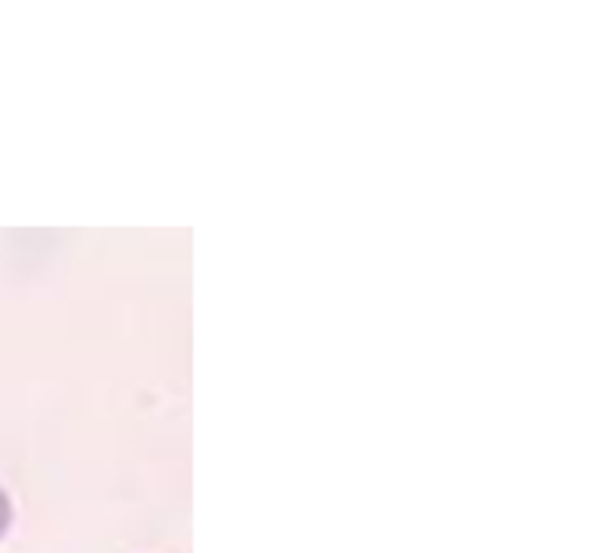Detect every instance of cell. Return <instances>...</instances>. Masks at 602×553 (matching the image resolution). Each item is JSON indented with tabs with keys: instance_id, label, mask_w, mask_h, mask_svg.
<instances>
[{
	"instance_id": "obj_1",
	"label": "cell",
	"mask_w": 602,
	"mask_h": 553,
	"mask_svg": "<svg viewBox=\"0 0 602 553\" xmlns=\"http://www.w3.org/2000/svg\"><path fill=\"white\" fill-rule=\"evenodd\" d=\"M8 523H12V505H8V494L0 490V539H4Z\"/></svg>"
}]
</instances>
